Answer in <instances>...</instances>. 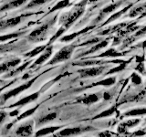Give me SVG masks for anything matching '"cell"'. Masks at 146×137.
<instances>
[{
    "label": "cell",
    "mask_w": 146,
    "mask_h": 137,
    "mask_svg": "<svg viewBox=\"0 0 146 137\" xmlns=\"http://www.w3.org/2000/svg\"><path fill=\"white\" fill-rule=\"evenodd\" d=\"M20 62H21V59L18 58L12 59L10 61L3 62L2 64H0V74L10 71L14 68H16L18 64H20Z\"/></svg>",
    "instance_id": "cell-8"
},
{
    "label": "cell",
    "mask_w": 146,
    "mask_h": 137,
    "mask_svg": "<svg viewBox=\"0 0 146 137\" xmlns=\"http://www.w3.org/2000/svg\"><path fill=\"white\" fill-rule=\"evenodd\" d=\"M131 80L133 83L135 84H140L141 83V78L139 76H137L136 74H133L132 75V78H131Z\"/></svg>",
    "instance_id": "cell-35"
},
{
    "label": "cell",
    "mask_w": 146,
    "mask_h": 137,
    "mask_svg": "<svg viewBox=\"0 0 146 137\" xmlns=\"http://www.w3.org/2000/svg\"><path fill=\"white\" fill-rule=\"evenodd\" d=\"M98 100H99V97L97 94H90L88 96H84V97L81 99H79L78 100V102H81L86 105H90V104L97 102Z\"/></svg>",
    "instance_id": "cell-13"
},
{
    "label": "cell",
    "mask_w": 146,
    "mask_h": 137,
    "mask_svg": "<svg viewBox=\"0 0 146 137\" xmlns=\"http://www.w3.org/2000/svg\"><path fill=\"white\" fill-rule=\"evenodd\" d=\"M27 1H29V0H11V1L7 2V4H5L4 6L0 7V12H4V11H7L14 8H17L18 7L22 6V5L26 3Z\"/></svg>",
    "instance_id": "cell-12"
},
{
    "label": "cell",
    "mask_w": 146,
    "mask_h": 137,
    "mask_svg": "<svg viewBox=\"0 0 146 137\" xmlns=\"http://www.w3.org/2000/svg\"><path fill=\"white\" fill-rule=\"evenodd\" d=\"M61 128V126H50V127H46L41 129L39 131L36 132V136H43V135H47L50 134H54L55 132H57Z\"/></svg>",
    "instance_id": "cell-14"
},
{
    "label": "cell",
    "mask_w": 146,
    "mask_h": 137,
    "mask_svg": "<svg viewBox=\"0 0 146 137\" xmlns=\"http://www.w3.org/2000/svg\"><path fill=\"white\" fill-rule=\"evenodd\" d=\"M58 116V114L56 112H52V113H49L48 114V115H46L44 117H42L40 119V120L38 121V124H44V123H47L48 122H51L53 121L54 119H56Z\"/></svg>",
    "instance_id": "cell-22"
},
{
    "label": "cell",
    "mask_w": 146,
    "mask_h": 137,
    "mask_svg": "<svg viewBox=\"0 0 146 137\" xmlns=\"http://www.w3.org/2000/svg\"><path fill=\"white\" fill-rule=\"evenodd\" d=\"M141 17H144V16H146V11H145L144 13H143V14H141Z\"/></svg>",
    "instance_id": "cell-40"
},
{
    "label": "cell",
    "mask_w": 146,
    "mask_h": 137,
    "mask_svg": "<svg viewBox=\"0 0 146 137\" xmlns=\"http://www.w3.org/2000/svg\"><path fill=\"white\" fill-rule=\"evenodd\" d=\"M7 117V112L5 111H1L0 112V126H1L4 122L6 121V119Z\"/></svg>",
    "instance_id": "cell-34"
},
{
    "label": "cell",
    "mask_w": 146,
    "mask_h": 137,
    "mask_svg": "<svg viewBox=\"0 0 146 137\" xmlns=\"http://www.w3.org/2000/svg\"><path fill=\"white\" fill-rule=\"evenodd\" d=\"M107 45H108V41H107V40H103V41H102L100 43H99V44H97V45L93 46V47L91 48L90 49L87 50V51L84 52L83 54L80 55V56H83V55H88V54H90V53H93V52H95V51H98L99 49H102V48H104V47H106Z\"/></svg>",
    "instance_id": "cell-19"
},
{
    "label": "cell",
    "mask_w": 146,
    "mask_h": 137,
    "mask_svg": "<svg viewBox=\"0 0 146 137\" xmlns=\"http://www.w3.org/2000/svg\"><path fill=\"white\" fill-rule=\"evenodd\" d=\"M31 14H25V15H20L15 17L7 18V19H1L0 20V30H4L9 29V27H14L23 20V18L26 17L30 16Z\"/></svg>",
    "instance_id": "cell-5"
},
{
    "label": "cell",
    "mask_w": 146,
    "mask_h": 137,
    "mask_svg": "<svg viewBox=\"0 0 146 137\" xmlns=\"http://www.w3.org/2000/svg\"><path fill=\"white\" fill-rule=\"evenodd\" d=\"M52 51H53V47H52V46H50L49 44H48L47 48L43 50V54L41 55L40 57H38V59L35 61V63L33 64V66H32V67L41 65L42 63H44L52 55Z\"/></svg>",
    "instance_id": "cell-10"
},
{
    "label": "cell",
    "mask_w": 146,
    "mask_h": 137,
    "mask_svg": "<svg viewBox=\"0 0 146 137\" xmlns=\"http://www.w3.org/2000/svg\"><path fill=\"white\" fill-rule=\"evenodd\" d=\"M33 126H34L33 120L27 121L25 123L21 124L16 130V134L17 136H30L33 134Z\"/></svg>",
    "instance_id": "cell-6"
},
{
    "label": "cell",
    "mask_w": 146,
    "mask_h": 137,
    "mask_svg": "<svg viewBox=\"0 0 146 137\" xmlns=\"http://www.w3.org/2000/svg\"><path fill=\"white\" fill-rule=\"evenodd\" d=\"M48 1V0H32V1L29 2V4L26 7V8H33L36 7H38L40 5H43Z\"/></svg>",
    "instance_id": "cell-25"
},
{
    "label": "cell",
    "mask_w": 146,
    "mask_h": 137,
    "mask_svg": "<svg viewBox=\"0 0 146 137\" xmlns=\"http://www.w3.org/2000/svg\"><path fill=\"white\" fill-rule=\"evenodd\" d=\"M75 46L74 45H70V46H67V47H64L56 53V55L50 59V61L48 63V65H54V64H57L62 61H66L68 59H70L71 58V55L74 51Z\"/></svg>",
    "instance_id": "cell-3"
},
{
    "label": "cell",
    "mask_w": 146,
    "mask_h": 137,
    "mask_svg": "<svg viewBox=\"0 0 146 137\" xmlns=\"http://www.w3.org/2000/svg\"><path fill=\"white\" fill-rule=\"evenodd\" d=\"M4 83V81L2 80H0V84H3Z\"/></svg>",
    "instance_id": "cell-41"
},
{
    "label": "cell",
    "mask_w": 146,
    "mask_h": 137,
    "mask_svg": "<svg viewBox=\"0 0 146 137\" xmlns=\"http://www.w3.org/2000/svg\"><path fill=\"white\" fill-rule=\"evenodd\" d=\"M146 113V109H138V110H133L129 112L125 113V116H135V115H141V114Z\"/></svg>",
    "instance_id": "cell-30"
},
{
    "label": "cell",
    "mask_w": 146,
    "mask_h": 137,
    "mask_svg": "<svg viewBox=\"0 0 146 137\" xmlns=\"http://www.w3.org/2000/svg\"><path fill=\"white\" fill-rule=\"evenodd\" d=\"M68 5H70V0H61V1H59L56 6H54L53 8L50 10L49 13H52V12H55L57 10H59V9H63L67 7Z\"/></svg>",
    "instance_id": "cell-23"
},
{
    "label": "cell",
    "mask_w": 146,
    "mask_h": 137,
    "mask_svg": "<svg viewBox=\"0 0 146 137\" xmlns=\"http://www.w3.org/2000/svg\"><path fill=\"white\" fill-rule=\"evenodd\" d=\"M144 33H146V27H144V29H143L141 30H140L138 33H137V35H143V34H144Z\"/></svg>",
    "instance_id": "cell-38"
},
{
    "label": "cell",
    "mask_w": 146,
    "mask_h": 137,
    "mask_svg": "<svg viewBox=\"0 0 146 137\" xmlns=\"http://www.w3.org/2000/svg\"><path fill=\"white\" fill-rule=\"evenodd\" d=\"M48 45H43V46H39V47L34 49L33 50H31V51L27 52V54H25V57L26 58H33L35 56H36V55H38L39 53L43 52V50L47 48Z\"/></svg>",
    "instance_id": "cell-21"
},
{
    "label": "cell",
    "mask_w": 146,
    "mask_h": 137,
    "mask_svg": "<svg viewBox=\"0 0 146 137\" xmlns=\"http://www.w3.org/2000/svg\"><path fill=\"white\" fill-rule=\"evenodd\" d=\"M124 67H125L124 65H121V66H119V67H117V68H112L111 70H110V71H109V74H110V73H113V72H116V71L121 70H122V68H124Z\"/></svg>",
    "instance_id": "cell-36"
},
{
    "label": "cell",
    "mask_w": 146,
    "mask_h": 137,
    "mask_svg": "<svg viewBox=\"0 0 146 137\" xmlns=\"http://www.w3.org/2000/svg\"><path fill=\"white\" fill-rule=\"evenodd\" d=\"M145 10L144 7H136V8H133L131 10V13H130V17H135L139 15H141V14L143 13V11Z\"/></svg>",
    "instance_id": "cell-28"
},
{
    "label": "cell",
    "mask_w": 146,
    "mask_h": 137,
    "mask_svg": "<svg viewBox=\"0 0 146 137\" xmlns=\"http://www.w3.org/2000/svg\"><path fill=\"white\" fill-rule=\"evenodd\" d=\"M38 108V106H36V107H34V108H32V109H30V110H29V111H26V112H23L21 115H19L17 117V119L15 121V122H13L12 123H10L9 125H7V129H9V128L11 127V125L12 124H14L15 122H19V121H21V120H23V119H26V118H27L29 116H30L31 114H33L35 112H36V110Z\"/></svg>",
    "instance_id": "cell-16"
},
{
    "label": "cell",
    "mask_w": 146,
    "mask_h": 137,
    "mask_svg": "<svg viewBox=\"0 0 146 137\" xmlns=\"http://www.w3.org/2000/svg\"><path fill=\"white\" fill-rule=\"evenodd\" d=\"M93 29V27H86V29H82V30H80V31H79V32H75V33H73V34H71V35L65 36V37H63L62 39H60V41H61V42H68V41H71V40L74 39L75 38H77L78 36H80V34L84 33V32L88 31V30H90V29Z\"/></svg>",
    "instance_id": "cell-15"
},
{
    "label": "cell",
    "mask_w": 146,
    "mask_h": 137,
    "mask_svg": "<svg viewBox=\"0 0 146 137\" xmlns=\"http://www.w3.org/2000/svg\"><path fill=\"white\" fill-rule=\"evenodd\" d=\"M106 67H95V68H83V70H78V72L80 74V77L82 78H87V77H96L99 76L100 74L105 70Z\"/></svg>",
    "instance_id": "cell-7"
},
{
    "label": "cell",
    "mask_w": 146,
    "mask_h": 137,
    "mask_svg": "<svg viewBox=\"0 0 146 137\" xmlns=\"http://www.w3.org/2000/svg\"><path fill=\"white\" fill-rule=\"evenodd\" d=\"M30 64V62L29 61V62H26V63H24L23 64L22 66H20V67H16V68H14L13 70H11V71L10 72H8L7 73V75L6 76L7 78H10V77H13V76H16V75H17V74H19V73H21L23 70H25L26 68H27V66H29Z\"/></svg>",
    "instance_id": "cell-18"
},
{
    "label": "cell",
    "mask_w": 146,
    "mask_h": 137,
    "mask_svg": "<svg viewBox=\"0 0 146 137\" xmlns=\"http://www.w3.org/2000/svg\"><path fill=\"white\" fill-rule=\"evenodd\" d=\"M114 111H115V109H114V108H111V109H110V110H107V111H105V112H103L102 113H100V114H99V115H97L94 119H98V118H102V117L110 116V115H111V114L114 112Z\"/></svg>",
    "instance_id": "cell-33"
},
{
    "label": "cell",
    "mask_w": 146,
    "mask_h": 137,
    "mask_svg": "<svg viewBox=\"0 0 146 137\" xmlns=\"http://www.w3.org/2000/svg\"><path fill=\"white\" fill-rule=\"evenodd\" d=\"M97 1H99V0H89L90 3H94V2H97Z\"/></svg>",
    "instance_id": "cell-39"
},
{
    "label": "cell",
    "mask_w": 146,
    "mask_h": 137,
    "mask_svg": "<svg viewBox=\"0 0 146 137\" xmlns=\"http://www.w3.org/2000/svg\"><path fill=\"white\" fill-rule=\"evenodd\" d=\"M90 128H86L83 129L81 127H73V128H66V129H63L60 132H57V134H55V136H70V135H76L80 134L81 132L86 131V130H90Z\"/></svg>",
    "instance_id": "cell-9"
},
{
    "label": "cell",
    "mask_w": 146,
    "mask_h": 137,
    "mask_svg": "<svg viewBox=\"0 0 146 137\" xmlns=\"http://www.w3.org/2000/svg\"><path fill=\"white\" fill-rule=\"evenodd\" d=\"M120 53H118L116 50H114L113 49H109L107 50V51H105L104 53L102 54H100L99 57L100 58H102V57H116V56H120Z\"/></svg>",
    "instance_id": "cell-26"
},
{
    "label": "cell",
    "mask_w": 146,
    "mask_h": 137,
    "mask_svg": "<svg viewBox=\"0 0 146 137\" xmlns=\"http://www.w3.org/2000/svg\"><path fill=\"white\" fill-rule=\"evenodd\" d=\"M18 112H19V110H18V109H17V110H15V111H14L13 112H11L10 113V116H16L17 115V114H18Z\"/></svg>",
    "instance_id": "cell-37"
},
{
    "label": "cell",
    "mask_w": 146,
    "mask_h": 137,
    "mask_svg": "<svg viewBox=\"0 0 146 137\" xmlns=\"http://www.w3.org/2000/svg\"><path fill=\"white\" fill-rule=\"evenodd\" d=\"M39 96V91L38 92H35L33 94H30L29 96H27V97H24L23 99L19 100L18 102H17L15 104L11 105V106H9V108H12V107H16V106H22V105H26V104H29L32 102H34L36 99L38 98Z\"/></svg>",
    "instance_id": "cell-11"
},
{
    "label": "cell",
    "mask_w": 146,
    "mask_h": 137,
    "mask_svg": "<svg viewBox=\"0 0 146 137\" xmlns=\"http://www.w3.org/2000/svg\"><path fill=\"white\" fill-rule=\"evenodd\" d=\"M102 61H81V62H75L73 63V65H78V66H90V65H97V64H100Z\"/></svg>",
    "instance_id": "cell-29"
},
{
    "label": "cell",
    "mask_w": 146,
    "mask_h": 137,
    "mask_svg": "<svg viewBox=\"0 0 146 137\" xmlns=\"http://www.w3.org/2000/svg\"><path fill=\"white\" fill-rule=\"evenodd\" d=\"M55 22H56V17H54L53 19L49 20L47 23H45L42 26L36 27V29L30 32V34L27 37V40L30 41V42H34V43L45 40L48 35V31L50 29V27H51V26Z\"/></svg>",
    "instance_id": "cell-2"
},
{
    "label": "cell",
    "mask_w": 146,
    "mask_h": 137,
    "mask_svg": "<svg viewBox=\"0 0 146 137\" xmlns=\"http://www.w3.org/2000/svg\"><path fill=\"white\" fill-rule=\"evenodd\" d=\"M66 30H67V29H65V27H64L63 26H61V27H60V29H58V30L57 31V33L55 34V35H54V36L52 37V39L49 40L48 44H50V43L54 42L55 40H57V39H58L59 38V37H60V36H61V35H62V34H63L64 32H65Z\"/></svg>",
    "instance_id": "cell-31"
},
{
    "label": "cell",
    "mask_w": 146,
    "mask_h": 137,
    "mask_svg": "<svg viewBox=\"0 0 146 137\" xmlns=\"http://www.w3.org/2000/svg\"><path fill=\"white\" fill-rule=\"evenodd\" d=\"M18 44H16L14 42L11 43H5V44H0V54L1 53H6L12 51V50L16 49L18 46Z\"/></svg>",
    "instance_id": "cell-17"
},
{
    "label": "cell",
    "mask_w": 146,
    "mask_h": 137,
    "mask_svg": "<svg viewBox=\"0 0 146 137\" xmlns=\"http://www.w3.org/2000/svg\"><path fill=\"white\" fill-rule=\"evenodd\" d=\"M121 6V3H116V4H112L111 5V6H109L107 7H105L104 9H102V13H100V16H102V15H106V14L110 13V12H112L113 10H115V9L118 7H120Z\"/></svg>",
    "instance_id": "cell-24"
},
{
    "label": "cell",
    "mask_w": 146,
    "mask_h": 137,
    "mask_svg": "<svg viewBox=\"0 0 146 137\" xmlns=\"http://www.w3.org/2000/svg\"><path fill=\"white\" fill-rule=\"evenodd\" d=\"M129 7H125L124 9H122V10H121V11H120V12H118L117 14H115V15H113V16H112L111 17H110V18H109V19H108V20H107L106 22H105V24H108V23H109V22H111V21H113L114 19H116V18H118L119 17H120V16L121 15V14H123V13H125V12L127 11V9H128V8H129Z\"/></svg>",
    "instance_id": "cell-32"
},
{
    "label": "cell",
    "mask_w": 146,
    "mask_h": 137,
    "mask_svg": "<svg viewBox=\"0 0 146 137\" xmlns=\"http://www.w3.org/2000/svg\"><path fill=\"white\" fill-rule=\"evenodd\" d=\"M115 82V78H109V79H106L102 81H99L97 83H94L91 86H97V85H104V86H109V85H111Z\"/></svg>",
    "instance_id": "cell-27"
},
{
    "label": "cell",
    "mask_w": 146,
    "mask_h": 137,
    "mask_svg": "<svg viewBox=\"0 0 146 137\" xmlns=\"http://www.w3.org/2000/svg\"><path fill=\"white\" fill-rule=\"evenodd\" d=\"M1 91H2V89H0V92H1Z\"/></svg>",
    "instance_id": "cell-42"
},
{
    "label": "cell",
    "mask_w": 146,
    "mask_h": 137,
    "mask_svg": "<svg viewBox=\"0 0 146 137\" xmlns=\"http://www.w3.org/2000/svg\"><path fill=\"white\" fill-rule=\"evenodd\" d=\"M87 1H88V0H83L81 3L78 4L70 13H68V14H66V15L62 16L60 20H59V23H60V24L65 27L66 29H68V27H70L73 23H74L78 18H79L82 14L84 13Z\"/></svg>",
    "instance_id": "cell-1"
},
{
    "label": "cell",
    "mask_w": 146,
    "mask_h": 137,
    "mask_svg": "<svg viewBox=\"0 0 146 137\" xmlns=\"http://www.w3.org/2000/svg\"><path fill=\"white\" fill-rule=\"evenodd\" d=\"M36 79V78H34V79H32L31 80L27 81V82H25L24 84H22V85H20V86L17 87V88H15V89H13V90H11L7 91V93H5V94L2 96V97L0 98V99H1V102H7V100L8 99H10V98H12V97H15V96H17V94L21 93L22 91H24L25 90L29 89V87H30L32 84H33V82H35Z\"/></svg>",
    "instance_id": "cell-4"
},
{
    "label": "cell",
    "mask_w": 146,
    "mask_h": 137,
    "mask_svg": "<svg viewBox=\"0 0 146 137\" xmlns=\"http://www.w3.org/2000/svg\"><path fill=\"white\" fill-rule=\"evenodd\" d=\"M23 34H24V32H14V33H10L7 35L0 36V43L5 42V41H7V40H10V39H17L18 37H20Z\"/></svg>",
    "instance_id": "cell-20"
}]
</instances>
